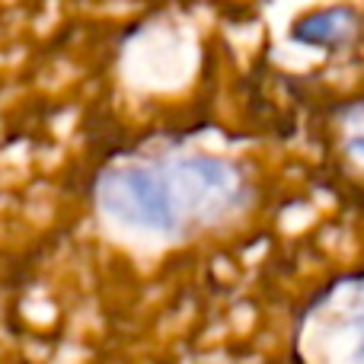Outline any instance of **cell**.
I'll return each mask as SVG.
<instances>
[{"label": "cell", "mask_w": 364, "mask_h": 364, "mask_svg": "<svg viewBox=\"0 0 364 364\" xmlns=\"http://www.w3.org/2000/svg\"><path fill=\"white\" fill-rule=\"evenodd\" d=\"M246 195L243 173L205 154L109 166L96 179V201L109 218L154 233L214 224L243 205Z\"/></svg>", "instance_id": "1"}, {"label": "cell", "mask_w": 364, "mask_h": 364, "mask_svg": "<svg viewBox=\"0 0 364 364\" xmlns=\"http://www.w3.org/2000/svg\"><path fill=\"white\" fill-rule=\"evenodd\" d=\"M355 333H358V355H361V358H364V320H358V326H355Z\"/></svg>", "instance_id": "3"}, {"label": "cell", "mask_w": 364, "mask_h": 364, "mask_svg": "<svg viewBox=\"0 0 364 364\" xmlns=\"http://www.w3.org/2000/svg\"><path fill=\"white\" fill-rule=\"evenodd\" d=\"M361 36V16L352 6H323L291 26V38L307 48H320L329 55H339Z\"/></svg>", "instance_id": "2"}]
</instances>
